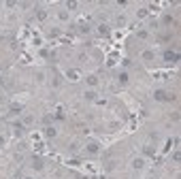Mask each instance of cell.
Instances as JSON below:
<instances>
[{"label": "cell", "instance_id": "6da1fadb", "mask_svg": "<svg viewBox=\"0 0 181 179\" xmlns=\"http://www.w3.org/2000/svg\"><path fill=\"white\" fill-rule=\"evenodd\" d=\"M162 58H164V62H166V64H175V62L179 60V53H177V51H173V49H166V51L162 53Z\"/></svg>", "mask_w": 181, "mask_h": 179}, {"label": "cell", "instance_id": "7a4b0ae2", "mask_svg": "<svg viewBox=\"0 0 181 179\" xmlns=\"http://www.w3.org/2000/svg\"><path fill=\"white\" fill-rule=\"evenodd\" d=\"M30 166H32V171H43V168H45V162H43V158H41V156H34Z\"/></svg>", "mask_w": 181, "mask_h": 179}, {"label": "cell", "instance_id": "3957f363", "mask_svg": "<svg viewBox=\"0 0 181 179\" xmlns=\"http://www.w3.org/2000/svg\"><path fill=\"white\" fill-rule=\"evenodd\" d=\"M85 151L92 153V156H96V153L100 151V145H98V143H87V145H85Z\"/></svg>", "mask_w": 181, "mask_h": 179}, {"label": "cell", "instance_id": "277c9868", "mask_svg": "<svg viewBox=\"0 0 181 179\" xmlns=\"http://www.w3.org/2000/svg\"><path fill=\"white\" fill-rule=\"evenodd\" d=\"M96 96H98V94L94 92V90H85V92H83V98H85L87 102H94V100H98Z\"/></svg>", "mask_w": 181, "mask_h": 179}, {"label": "cell", "instance_id": "5b68a950", "mask_svg": "<svg viewBox=\"0 0 181 179\" xmlns=\"http://www.w3.org/2000/svg\"><path fill=\"white\" fill-rule=\"evenodd\" d=\"M153 98L160 100V102H164V100H168V94L164 92V90H155V92H153Z\"/></svg>", "mask_w": 181, "mask_h": 179}, {"label": "cell", "instance_id": "8992f818", "mask_svg": "<svg viewBox=\"0 0 181 179\" xmlns=\"http://www.w3.org/2000/svg\"><path fill=\"white\" fill-rule=\"evenodd\" d=\"M130 166H132V171H141V168L145 166V160H143V158H134Z\"/></svg>", "mask_w": 181, "mask_h": 179}, {"label": "cell", "instance_id": "52a82bcc", "mask_svg": "<svg viewBox=\"0 0 181 179\" xmlns=\"http://www.w3.org/2000/svg\"><path fill=\"white\" fill-rule=\"evenodd\" d=\"M45 137H47V139L58 137V130H56V126H45Z\"/></svg>", "mask_w": 181, "mask_h": 179}, {"label": "cell", "instance_id": "ba28073f", "mask_svg": "<svg viewBox=\"0 0 181 179\" xmlns=\"http://www.w3.org/2000/svg\"><path fill=\"white\" fill-rule=\"evenodd\" d=\"M141 58H143L145 62H151V60H155V51H151V49H145Z\"/></svg>", "mask_w": 181, "mask_h": 179}, {"label": "cell", "instance_id": "9c48e42d", "mask_svg": "<svg viewBox=\"0 0 181 179\" xmlns=\"http://www.w3.org/2000/svg\"><path fill=\"white\" fill-rule=\"evenodd\" d=\"M85 83H87L89 87H96V85H98V77H96V75H87V77H85Z\"/></svg>", "mask_w": 181, "mask_h": 179}, {"label": "cell", "instance_id": "30bf717a", "mask_svg": "<svg viewBox=\"0 0 181 179\" xmlns=\"http://www.w3.org/2000/svg\"><path fill=\"white\" fill-rule=\"evenodd\" d=\"M21 111H24V107H21V105H17V102L11 105V113H13V115H21Z\"/></svg>", "mask_w": 181, "mask_h": 179}, {"label": "cell", "instance_id": "8fae6325", "mask_svg": "<svg viewBox=\"0 0 181 179\" xmlns=\"http://www.w3.org/2000/svg\"><path fill=\"white\" fill-rule=\"evenodd\" d=\"M98 34H100V36H109V34H111L109 26H107V24H100V26H98Z\"/></svg>", "mask_w": 181, "mask_h": 179}, {"label": "cell", "instance_id": "7c38bea8", "mask_svg": "<svg viewBox=\"0 0 181 179\" xmlns=\"http://www.w3.org/2000/svg\"><path fill=\"white\" fill-rule=\"evenodd\" d=\"M115 26H117V28H124V26H126V15H124V13L115 17Z\"/></svg>", "mask_w": 181, "mask_h": 179}, {"label": "cell", "instance_id": "4fadbf2b", "mask_svg": "<svg viewBox=\"0 0 181 179\" xmlns=\"http://www.w3.org/2000/svg\"><path fill=\"white\" fill-rule=\"evenodd\" d=\"M117 81H119V83H122V85H126V83H128V81H130V75H128V73H126V71H124V73H119V77H117Z\"/></svg>", "mask_w": 181, "mask_h": 179}, {"label": "cell", "instance_id": "5bb4252c", "mask_svg": "<svg viewBox=\"0 0 181 179\" xmlns=\"http://www.w3.org/2000/svg\"><path fill=\"white\" fill-rule=\"evenodd\" d=\"M162 24H164V26H173V24H175V19H173L170 13H166V15L162 17Z\"/></svg>", "mask_w": 181, "mask_h": 179}, {"label": "cell", "instance_id": "9a60e30c", "mask_svg": "<svg viewBox=\"0 0 181 179\" xmlns=\"http://www.w3.org/2000/svg\"><path fill=\"white\" fill-rule=\"evenodd\" d=\"M36 19L45 21V19H47V11H45V9H36Z\"/></svg>", "mask_w": 181, "mask_h": 179}, {"label": "cell", "instance_id": "2e32d148", "mask_svg": "<svg viewBox=\"0 0 181 179\" xmlns=\"http://www.w3.org/2000/svg\"><path fill=\"white\" fill-rule=\"evenodd\" d=\"M79 7V2H75V0H68V2H66V9H68V11H75Z\"/></svg>", "mask_w": 181, "mask_h": 179}, {"label": "cell", "instance_id": "e0dca14e", "mask_svg": "<svg viewBox=\"0 0 181 179\" xmlns=\"http://www.w3.org/2000/svg\"><path fill=\"white\" fill-rule=\"evenodd\" d=\"M137 36H139L141 41H145V38L149 36V32H147V30H139V32H137Z\"/></svg>", "mask_w": 181, "mask_h": 179}, {"label": "cell", "instance_id": "ac0fdd59", "mask_svg": "<svg viewBox=\"0 0 181 179\" xmlns=\"http://www.w3.org/2000/svg\"><path fill=\"white\" fill-rule=\"evenodd\" d=\"M77 77H79V73H77V71H68V79H71V81H79Z\"/></svg>", "mask_w": 181, "mask_h": 179}, {"label": "cell", "instance_id": "d6986e66", "mask_svg": "<svg viewBox=\"0 0 181 179\" xmlns=\"http://www.w3.org/2000/svg\"><path fill=\"white\" fill-rule=\"evenodd\" d=\"M15 134H17V137L24 134V126H21V124H15Z\"/></svg>", "mask_w": 181, "mask_h": 179}, {"label": "cell", "instance_id": "ffe728a7", "mask_svg": "<svg viewBox=\"0 0 181 179\" xmlns=\"http://www.w3.org/2000/svg\"><path fill=\"white\" fill-rule=\"evenodd\" d=\"M147 13H149V11L143 7V9H139V11H137V17H147Z\"/></svg>", "mask_w": 181, "mask_h": 179}, {"label": "cell", "instance_id": "44dd1931", "mask_svg": "<svg viewBox=\"0 0 181 179\" xmlns=\"http://www.w3.org/2000/svg\"><path fill=\"white\" fill-rule=\"evenodd\" d=\"M179 160H181V153H179V151H175V153H173V162H175V164H177V162H179Z\"/></svg>", "mask_w": 181, "mask_h": 179}, {"label": "cell", "instance_id": "7402d4cb", "mask_svg": "<svg viewBox=\"0 0 181 179\" xmlns=\"http://www.w3.org/2000/svg\"><path fill=\"white\" fill-rule=\"evenodd\" d=\"M62 21H66V19H68V13H66V11H60V15H58Z\"/></svg>", "mask_w": 181, "mask_h": 179}, {"label": "cell", "instance_id": "603a6c76", "mask_svg": "<svg viewBox=\"0 0 181 179\" xmlns=\"http://www.w3.org/2000/svg\"><path fill=\"white\" fill-rule=\"evenodd\" d=\"M49 36H60V30H58V28H51V30H49Z\"/></svg>", "mask_w": 181, "mask_h": 179}, {"label": "cell", "instance_id": "cb8c5ba5", "mask_svg": "<svg viewBox=\"0 0 181 179\" xmlns=\"http://www.w3.org/2000/svg\"><path fill=\"white\" fill-rule=\"evenodd\" d=\"M36 81H45V73H43V71L36 73Z\"/></svg>", "mask_w": 181, "mask_h": 179}, {"label": "cell", "instance_id": "d4e9b609", "mask_svg": "<svg viewBox=\"0 0 181 179\" xmlns=\"http://www.w3.org/2000/svg\"><path fill=\"white\" fill-rule=\"evenodd\" d=\"M68 149H71V151H77V149H79V143H71Z\"/></svg>", "mask_w": 181, "mask_h": 179}, {"label": "cell", "instance_id": "484cf974", "mask_svg": "<svg viewBox=\"0 0 181 179\" xmlns=\"http://www.w3.org/2000/svg\"><path fill=\"white\" fill-rule=\"evenodd\" d=\"M51 85H53V87H58V85H60V79H58V77H53V79H51Z\"/></svg>", "mask_w": 181, "mask_h": 179}, {"label": "cell", "instance_id": "4316f807", "mask_svg": "<svg viewBox=\"0 0 181 179\" xmlns=\"http://www.w3.org/2000/svg\"><path fill=\"white\" fill-rule=\"evenodd\" d=\"M32 122H34V120H32L30 115H26V117H24V124H32Z\"/></svg>", "mask_w": 181, "mask_h": 179}, {"label": "cell", "instance_id": "83f0119b", "mask_svg": "<svg viewBox=\"0 0 181 179\" xmlns=\"http://www.w3.org/2000/svg\"><path fill=\"white\" fill-rule=\"evenodd\" d=\"M5 145V137H2V134H0V147H2Z\"/></svg>", "mask_w": 181, "mask_h": 179}, {"label": "cell", "instance_id": "f1b7e54d", "mask_svg": "<svg viewBox=\"0 0 181 179\" xmlns=\"http://www.w3.org/2000/svg\"><path fill=\"white\" fill-rule=\"evenodd\" d=\"M24 179H32V177H24Z\"/></svg>", "mask_w": 181, "mask_h": 179}]
</instances>
